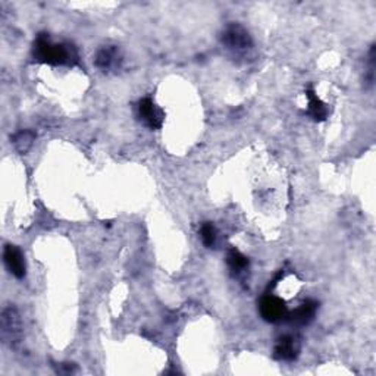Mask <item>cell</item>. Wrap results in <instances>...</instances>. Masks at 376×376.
I'll list each match as a JSON object with an SVG mask.
<instances>
[{
	"label": "cell",
	"mask_w": 376,
	"mask_h": 376,
	"mask_svg": "<svg viewBox=\"0 0 376 376\" xmlns=\"http://www.w3.org/2000/svg\"><path fill=\"white\" fill-rule=\"evenodd\" d=\"M34 58L41 63H49L55 67H74L77 65L80 56L75 46L69 43H53L49 34H38L34 47H33Z\"/></svg>",
	"instance_id": "obj_1"
},
{
	"label": "cell",
	"mask_w": 376,
	"mask_h": 376,
	"mask_svg": "<svg viewBox=\"0 0 376 376\" xmlns=\"http://www.w3.org/2000/svg\"><path fill=\"white\" fill-rule=\"evenodd\" d=\"M227 262H228L231 272L237 276L244 274L250 266L249 259H247V257L237 249H230V252L227 254Z\"/></svg>",
	"instance_id": "obj_11"
},
{
	"label": "cell",
	"mask_w": 376,
	"mask_h": 376,
	"mask_svg": "<svg viewBox=\"0 0 376 376\" xmlns=\"http://www.w3.org/2000/svg\"><path fill=\"white\" fill-rule=\"evenodd\" d=\"M0 334L2 340L9 347H15L23 338V320L18 310L12 306H8L2 310L0 316Z\"/></svg>",
	"instance_id": "obj_3"
},
{
	"label": "cell",
	"mask_w": 376,
	"mask_h": 376,
	"mask_svg": "<svg viewBox=\"0 0 376 376\" xmlns=\"http://www.w3.org/2000/svg\"><path fill=\"white\" fill-rule=\"evenodd\" d=\"M261 316L269 322V324H279V322L287 320L289 310L283 298L272 294H266L259 303Z\"/></svg>",
	"instance_id": "obj_4"
},
{
	"label": "cell",
	"mask_w": 376,
	"mask_h": 376,
	"mask_svg": "<svg viewBox=\"0 0 376 376\" xmlns=\"http://www.w3.org/2000/svg\"><path fill=\"white\" fill-rule=\"evenodd\" d=\"M122 60H124V55L120 47L104 46L98 52L94 63L96 67L102 69L103 72H111V71L120 69L122 65Z\"/></svg>",
	"instance_id": "obj_6"
},
{
	"label": "cell",
	"mask_w": 376,
	"mask_h": 376,
	"mask_svg": "<svg viewBox=\"0 0 376 376\" xmlns=\"http://www.w3.org/2000/svg\"><path fill=\"white\" fill-rule=\"evenodd\" d=\"M137 111L140 120H142L150 130H159V128H162L165 121V112L160 109L159 106H156V103L152 99L146 98L140 100Z\"/></svg>",
	"instance_id": "obj_5"
},
{
	"label": "cell",
	"mask_w": 376,
	"mask_h": 376,
	"mask_svg": "<svg viewBox=\"0 0 376 376\" xmlns=\"http://www.w3.org/2000/svg\"><path fill=\"white\" fill-rule=\"evenodd\" d=\"M222 45L235 55H245L253 49V38L249 31L240 24H230L225 27L221 36Z\"/></svg>",
	"instance_id": "obj_2"
},
{
	"label": "cell",
	"mask_w": 376,
	"mask_h": 376,
	"mask_svg": "<svg viewBox=\"0 0 376 376\" xmlns=\"http://www.w3.org/2000/svg\"><path fill=\"white\" fill-rule=\"evenodd\" d=\"M316 311H318V303L315 302V300H306V302L300 305L296 310L289 311L287 320H289L291 324L298 327L309 325L310 322L313 320Z\"/></svg>",
	"instance_id": "obj_9"
},
{
	"label": "cell",
	"mask_w": 376,
	"mask_h": 376,
	"mask_svg": "<svg viewBox=\"0 0 376 376\" xmlns=\"http://www.w3.org/2000/svg\"><path fill=\"white\" fill-rule=\"evenodd\" d=\"M200 237L203 244H205L208 249H212V247L217 245L218 240V231L214 228V225L212 222H205L200 228Z\"/></svg>",
	"instance_id": "obj_12"
},
{
	"label": "cell",
	"mask_w": 376,
	"mask_h": 376,
	"mask_svg": "<svg viewBox=\"0 0 376 376\" xmlns=\"http://www.w3.org/2000/svg\"><path fill=\"white\" fill-rule=\"evenodd\" d=\"M306 96H307V99H309L307 115L310 118H313V120L318 121V122L325 121L327 116H328V107L315 94V90H313V87H311V85L306 90Z\"/></svg>",
	"instance_id": "obj_10"
},
{
	"label": "cell",
	"mask_w": 376,
	"mask_h": 376,
	"mask_svg": "<svg viewBox=\"0 0 376 376\" xmlns=\"http://www.w3.org/2000/svg\"><path fill=\"white\" fill-rule=\"evenodd\" d=\"M300 350H302V344H300V340L297 337L284 335L278 338L274 349V356L276 360L293 362L298 357Z\"/></svg>",
	"instance_id": "obj_7"
},
{
	"label": "cell",
	"mask_w": 376,
	"mask_h": 376,
	"mask_svg": "<svg viewBox=\"0 0 376 376\" xmlns=\"http://www.w3.org/2000/svg\"><path fill=\"white\" fill-rule=\"evenodd\" d=\"M34 133L31 131H21L16 135H14V146L16 147V150L19 153H25L28 152V148L31 147L34 142Z\"/></svg>",
	"instance_id": "obj_13"
},
{
	"label": "cell",
	"mask_w": 376,
	"mask_h": 376,
	"mask_svg": "<svg viewBox=\"0 0 376 376\" xmlns=\"http://www.w3.org/2000/svg\"><path fill=\"white\" fill-rule=\"evenodd\" d=\"M3 261L8 267V271L12 274L15 278L23 279L27 274V265L24 254L16 245L6 244L3 250Z\"/></svg>",
	"instance_id": "obj_8"
}]
</instances>
